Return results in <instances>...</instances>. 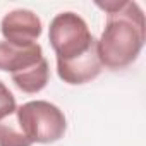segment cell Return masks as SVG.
<instances>
[{
	"instance_id": "2",
	"label": "cell",
	"mask_w": 146,
	"mask_h": 146,
	"mask_svg": "<svg viewBox=\"0 0 146 146\" xmlns=\"http://www.w3.org/2000/svg\"><path fill=\"white\" fill-rule=\"evenodd\" d=\"M107 14L105 29L96 40V53L102 67L120 70L136 62L146 40L144 12L137 2L108 0L96 2Z\"/></svg>"
},
{
	"instance_id": "7",
	"label": "cell",
	"mask_w": 146,
	"mask_h": 146,
	"mask_svg": "<svg viewBox=\"0 0 146 146\" xmlns=\"http://www.w3.org/2000/svg\"><path fill=\"white\" fill-rule=\"evenodd\" d=\"M17 105H16V96L12 95V91L5 86L4 81H0V120L7 119L9 115H12L16 112Z\"/></svg>"
},
{
	"instance_id": "3",
	"label": "cell",
	"mask_w": 146,
	"mask_h": 146,
	"mask_svg": "<svg viewBox=\"0 0 146 146\" xmlns=\"http://www.w3.org/2000/svg\"><path fill=\"white\" fill-rule=\"evenodd\" d=\"M0 70L9 72L12 83L24 93H40L50 79V67L41 45H14L0 41Z\"/></svg>"
},
{
	"instance_id": "5",
	"label": "cell",
	"mask_w": 146,
	"mask_h": 146,
	"mask_svg": "<svg viewBox=\"0 0 146 146\" xmlns=\"http://www.w3.org/2000/svg\"><path fill=\"white\" fill-rule=\"evenodd\" d=\"M41 31V19L29 9H14L7 12L0 23V33L4 40L14 45L36 43Z\"/></svg>"
},
{
	"instance_id": "1",
	"label": "cell",
	"mask_w": 146,
	"mask_h": 146,
	"mask_svg": "<svg viewBox=\"0 0 146 146\" xmlns=\"http://www.w3.org/2000/svg\"><path fill=\"white\" fill-rule=\"evenodd\" d=\"M48 40L57 58V74L64 83L78 86L100 76L96 38L79 14L70 11L57 14L50 23Z\"/></svg>"
},
{
	"instance_id": "6",
	"label": "cell",
	"mask_w": 146,
	"mask_h": 146,
	"mask_svg": "<svg viewBox=\"0 0 146 146\" xmlns=\"http://www.w3.org/2000/svg\"><path fill=\"white\" fill-rule=\"evenodd\" d=\"M0 146H33L23 134L14 113L0 120Z\"/></svg>"
},
{
	"instance_id": "4",
	"label": "cell",
	"mask_w": 146,
	"mask_h": 146,
	"mask_svg": "<svg viewBox=\"0 0 146 146\" xmlns=\"http://www.w3.org/2000/svg\"><path fill=\"white\" fill-rule=\"evenodd\" d=\"M14 115L23 134L31 144L55 143L64 137L67 129V119L64 112L46 100L23 103L16 108Z\"/></svg>"
}]
</instances>
